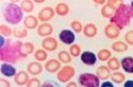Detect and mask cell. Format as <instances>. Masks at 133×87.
<instances>
[{
    "instance_id": "6da1fadb",
    "label": "cell",
    "mask_w": 133,
    "mask_h": 87,
    "mask_svg": "<svg viewBox=\"0 0 133 87\" xmlns=\"http://www.w3.org/2000/svg\"><path fill=\"white\" fill-rule=\"evenodd\" d=\"M19 45H20L19 40L13 42L8 37L6 44L3 47L0 48V61L15 64L20 60H24L19 51Z\"/></svg>"
},
{
    "instance_id": "7a4b0ae2",
    "label": "cell",
    "mask_w": 133,
    "mask_h": 87,
    "mask_svg": "<svg viewBox=\"0 0 133 87\" xmlns=\"http://www.w3.org/2000/svg\"><path fill=\"white\" fill-rule=\"evenodd\" d=\"M133 18V9L131 5L121 3L115 11L114 15L110 18V23L114 24L120 30L125 29Z\"/></svg>"
},
{
    "instance_id": "3957f363",
    "label": "cell",
    "mask_w": 133,
    "mask_h": 87,
    "mask_svg": "<svg viewBox=\"0 0 133 87\" xmlns=\"http://www.w3.org/2000/svg\"><path fill=\"white\" fill-rule=\"evenodd\" d=\"M24 13L25 12L20 5L14 2H10L4 6L2 15L8 24L17 26L24 20Z\"/></svg>"
},
{
    "instance_id": "277c9868",
    "label": "cell",
    "mask_w": 133,
    "mask_h": 87,
    "mask_svg": "<svg viewBox=\"0 0 133 87\" xmlns=\"http://www.w3.org/2000/svg\"><path fill=\"white\" fill-rule=\"evenodd\" d=\"M79 84L83 87H99L100 86V79L97 74L84 72L79 75Z\"/></svg>"
},
{
    "instance_id": "5b68a950",
    "label": "cell",
    "mask_w": 133,
    "mask_h": 87,
    "mask_svg": "<svg viewBox=\"0 0 133 87\" xmlns=\"http://www.w3.org/2000/svg\"><path fill=\"white\" fill-rule=\"evenodd\" d=\"M76 74V70L72 66L66 65V66L62 67L58 72H57V79L61 83H67L69 82Z\"/></svg>"
},
{
    "instance_id": "8992f818",
    "label": "cell",
    "mask_w": 133,
    "mask_h": 87,
    "mask_svg": "<svg viewBox=\"0 0 133 87\" xmlns=\"http://www.w3.org/2000/svg\"><path fill=\"white\" fill-rule=\"evenodd\" d=\"M59 39L65 44V45H72L76 40V35H75V32L72 30H68V29H64L60 32L59 34Z\"/></svg>"
},
{
    "instance_id": "52a82bcc",
    "label": "cell",
    "mask_w": 133,
    "mask_h": 87,
    "mask_svg": "<svg viewBox=\"0 0 133 87\" xmlns=\"http://www.w3.org/2000/svg\"><path fill=\"white\" fill-rule=\"evenodd\" d=\"M55 15V10L51 6H46L43 8L39 12H38V19L42 23H48L49 20H51Z\"/></svg>"
},
{
    "instance_id": "ba28073f",
    "label": "cell",
    "mask_w": 133,
    "mask_h": 87,
    "mask_svg": "<svg viewBox=\"0 0 133 87\" xmlns=\"http://www.w3.org/2000/svg\"><path fill=\"white\" fill-rule=\"evenodd\" d=\"M59 47V42L52 36H48V37H44L43 41H42V48L45 49L48 52H53L58 49Z\"/></svg>"
},
{
    "instance_id": "9c48e42d",
    "label": "cell",
    "mask_w": 133,
    "mask_h": 87,
    "mask_svg": "<svg viewBox=\"0 0 133 87\" xmlns=\"http://www.w3.org/2000/svg\"><path fill=\"white\" fill-rule=\"evenodd\" d=\"M80 60L84 65H87V66H94V65L96 64V62L98 61V57L92 51H84V52L81 53Z\"/></svg>"
},
{
    "instance_id": "30bf717a",
    "label": "cell",
    "mask_w": 133,
    "mask_h": 87,
    "mask_svg": "<svg viewBox=\"0 0 133 87\" xmlns=\"http://www.w3.org/2000/svg\"><path fill=\"white\" fill-rule=\"evenodd\" d=\"M120 29L119 28H117L114 24H109V25H107L105 26V28H104V35L109 38V39H116V38H118L119 37V35H120Z\"/></svg>"
},
{
    "instance_id": "8fae6325",
    "label": "cell",
    "mask_w": 133,
    "mask_h": 87,
    "mask_svg": "<svg viewBox=\"0 0 133 87\" xmlns=\"http://www.w3.org/2000/svg\"><path fill=\"white\" fill-rule=\"evenodd\" d=\"M0 72L3 77H6V78H11L13 77L17 73L16 72V68L13 66L11 63H8V62H3L0 66Z\"/></svg>"
},
{
    "instance_id": "7c38bea8",
    "label": "cell",
    "mask_w": 133,
    "mask_h": 87,
    "mask_svg": "<svg viewBox=\"0 0 133 87\" xmlns=\"http://www.w3.org/2000/svg\"><path fill=\"white\" fill-rule=\"evenodd\" d=\"M46 71H48L49 73H57L62 67H61V62L55 59H51V60H48L46 63H45V66H44Z\"/></svg>"
},
{
    "instance_id": "4fadbf2b",
    "label": "cell",
    "mask_w": 133,
    "mask_h": 87,
    "mask_svg": "<svg viewBox=\"0 0 133 87\" xmlns=\"http://www.w3.org/2000/svg\"><path fill=\"white\" fill-rule=\"evenodd\" d=\"M19 51H20V54L23 59H26L28 55L30 54L34 53V45L31 42V41H28V42H21L20 41V45H19Z\"/></svg>"
},
{
    "instance_id": "5bb4252c",
    "label": "cell",
    "mask_w": 133,
    "mask_h": 87,
    "mask_svg": "<svg viewBox=\"0 0 133 87\" xmlns=\"http://www.w3.org/2000/svg\"><path fill=\"white\" fill-rule=\"evenodd\" d=\"M29 72L28 71H24V70H20L18 71L15 75H14V82L18 85V86H26L28 81L30 80L29 77Z\"/></svg>"
},
{
    "instance_id": "9a60e30c",
    "label": "cell",
    "mask_w": 133,
    "mask_h": 87,
    "mask_svg": "<svg viewBox=\"0 0 133 87\" xmlns=\"http://www.w3.org/2000/svg\"><path fill=\"white\" fill-rule=\"evenodd\" d=\"M27 71L31 75H34V77H36V75H38V74H41L43 72V65L38 61L31 62V63L28 64V66H27Z\"/></svg>"
},
{
    "instance_id": "2e32d148",
    "label": "cell",
    "mask_w": 133,
    "mask_h": 87,
    "mask_svg": "<svg viewBox=\"0 0 133 87\" xmlns=\"http://www.w3.org/2000/svg\"><path fill=\"white\" fill-rule=\"evenodd\" d=\"M53 32V27L49 23H42L37 27V34L42 37H48L52 34Z\"/></svg>"
},
{
    "instance_id": "e0dca14e",
    "label": "cell",
    "mask_w": 133,
    "mask_h": 87,
    "mask_svg": "<svg viewBox=\"0 0 133 87\" xmlns=\"http://www.w3.org/2000/svg\"><path fill=\"white\" fill-rule=\"evenodd\" d=\"M38 17L36 16H33V15H29L27 17L24 18V27H26L28 30H34L37 29L38 25Z\"/></svg>"
},
{
    "instance_id": "ac0fdd59",
    "label": "cell",
    "mask_w": 133,
    "mask_h": 87,
    "mask_svg": "<svg viewBox=\"0 0 133 87\" xmlns=\"http://www.w3.org/2000/svg\"><path fill=\"white\" fill-rule=\"evenodd\" d=\"M120 67L127 73H133V57L125 56L120 61Z\"/></svg>"
},
{
    "instance_id": "d6986e66",
    "label": "cell",
    "mask_w": 133,
    "mask_h": 87,
    "mask_svg": "<svg viewBox=\"0 0 133 87\" xmlns=\"http://www.w3.org/2000/svg\"><path fill=\"white\" fill-rule=\"evenodd\" d=\"M98 33V29L95 24H87L83 27V34L87 38H94Z\"/></svg>"
},
{
    "instance_id": "ffe728a7",
    "label": "cell",
    "mask_w": 133,
    "mask_h": 87,
    "mask_svg": "<svg viewBox=\"0 0 133 87\" xmlns=\"http://www.w3.org/2000/svg\"><path fill=\"white\" fill-rule=\"evenodd\" d=\"M96 74L98 75V78L100 80H108L109 78H111V69L108 66H104V65H101L96 69Z\"/></svg>"
},
{
    "instance_id": "44dd1931",
    "label": "cell",
    "mask_w": 133,
    "mask_h": 87,
    "mask_svg": "<svg viewBox=\"0 0 133 87\" xmlns=\"http://www.w3.org/2000/svg\"><path fill=\"white\" fill-rule=\"evenodd\" d=\"M55 10V14L61 16V17H65L69 14V5L65 2H60L55 5L54 8Z\"/></svg>"
},
{
    "instance_id": "7402d4cb",
    "label": "cell",
    "mask_w": 133,
    "mask_h": 87,
    "mask_svg": "<svg viewBox=\"0 0 133 87\" xmlns=\"http://www.w3.org/2000/svg\"><path fill=\"white\" fill-rule=\"evenodd\" d=\"M112 50L114 52H117V53H124L126 51H128L129 49V45L126 42V41H120V40H117V41H114L111 46Z\"/></svg>"
},
{
    "instance_id": "603a6c76",
    "label": "cell",
    "mask_w": 133,
    "mask_h": 87,
    "mask_svg": "<svg viewBox=\"0 0 133 87\" xmlns=\"http://www.w3.org/2000/svg\"><path fill=\"white\" fill-rule=\"evenodd\" d=\"M115 11H116V9H115L114 6H112V5L109 4V3H105V4L102 5L100 13H101L102 17H104V18H109V19H110L111 17L114 15Z\"/></svg>"
},
{
    "instance_id": "cb8c5ba5",
    "label": "cell",
    "mask_w": 133,
    "mask_h": 87,
    "mask_svg": "<svg viewBox=\"0 0 133 87\" xmlns=\"http://www.w3.org/2000/svg\"><path fill=\"white\" fill-rule=\"evenodd\" d=\"M107 66L111 69V71H117V70H119V68H120V62H119V60H118L117 57L111 56V57L108 60Z\"/></svg>"
},
{
    "instance_id": "d4e9b609",
    "label": "cell",
    "mask_w": 133,
    "mask_h": 87,
    "mask_svg": "<svg viewBox=\"0 0 133 87\" xmlns=\"http://www.w3.org/2000/svg\"><path fill=\"white\" fill-rule=\"evenodd\" d=\"M71 54L69 53V51H65V50H63V51H60L59 53H58V59H59V61L61 62V63H63V64H69L72 60H71Z\"/></svg>"
},
{
    "instance_id": "484cf974",
    "label": "cell",
    "mask_w": 133,
    "mask_h": 87,
    "mask_svg": "<svg viewBox=\"0 0 133 87\" xmlns=\"http://www.w3.org/2000/svg\"><path fill=\"white\" fill-rule=\"evenodd\" d=\"M20 6L25 13H31L34 10V2L33 0H21Z\"/></svg>"
},
{
    "instance_id": "4316f807",
    "label": "cell",
    "mask_w": 133,
    "mask_h": 87,
    "mask_svg": "<svg viewBox=\"0 0 133 87\" xmlns=\"http://www.w3.org/2000/svg\"><path fill=\"white\" fill-rule=\"evenodd\" d=\"M13 35L18 38V39H21V38H25L28 36V29L26 27H20V28H15L13 29Z\"/></svg>"
},
{
    "instance_id": "83f0119b",
    "label": "cell",
    "mask_w": 133,
    "mask_h": 87,
    "mask_svg": "<svg viewBox=\"0 0 133 87\" xmlns=\"http://www.w3.org/2000/svg\"><path fill=\"white\" fill-rule=\"evenodd\" d=\"M34 59L38 62H45L48 59V51L45 49H37L34 51Z\"/></svg>"
},
{
    "instance_id": "f1b7e54d",
    "label": "cell",
    "mask_w": 133,
    "mask_h": 87,
    "mask_svg": "<svg viewBox=\"0 0 133 87\" xmlns=\"http://www.w3.org/2000/svg\"><path fill=\"white\" fill-rule=\"evenodd\" d=\"M111 80H112V82L115 84H121L126 81V75L119 71H114L112 74H111Z\"/></svg>"
},
{
    "instance_id": "f546056e",
    "label": "cell",
    "mask_w": 133,
    "mask_h": 87,
    "mask_svg": "<svg viewBox=\"0 0 133 87\" xmlns=\"http://www.w3.org/2000/svg\"><path fill=\"white\" fill-rule=\"evenodd\" d=\"M112 56V52H111L109 49H101L99 50L97 53V57L99 61L101 62H108V60Z\"/></svg>"
},
{
    "instance_id": "4dcf8cb0",
    "label": "cell",
    "mask_w": 133,
    "mask_h": 87,
    "mask_svg": "<svg viewBox=\"0 0 133 87\" xmlns=\"http://www.w3.org/2000/svg\"><path fill=\"white\" fill-rule=\"evenodd\" d=\"M81 47L78 45V44H72V45H70L69 47V53L71 54L72 57H78L81 55Z\"/></svg>"
},
{
    "instance_id": "1f68e13d",
    "label": "cell",
    "mask_w": 133,
    "mask_h": 87,
    "mask_svg": "<svg viewBox=\"0 0 133 87\" xmlns=\"http://www.w3.org/2000/svg\"><path fill=\"white\" fill-rule=\"evenodd\" d=\"M70 28L75 33H81L83 32V25L80 23L79 20H74L70 23Z\"/></svg>"
},
{
    "instance_id": "d6a6232c",
    "label": "cell",
    "mask_w": 133,
    "mask_h": 87,
    "mask_svg": "<svg viewBox=\"0 0 133 87\" xmlns=\"http://www.w3.org/2000/svg\"><path fill=\"white\" fill-rule=\"evenodd\" d=\"M13 34V29H11L6 25H0V35H3L5 37H10Z\"/></svg>"
},
{
    "instance_id": "836d02e7",
    "label": "cell",
    "mask_w": 133,
    "mask_h": 87,
    "mask_svg": "<svg viewBox=\"0 0 133 87\" xmlns=\"http://www.w3.org/2000/svg\"><path fill=\"white\" fill-rule=\"evenodd\" d=\"M27 87H39V86H42V83H41V81H39V79H37V78H31L29 81H28V83H27V85H26Z\"/></svg>"
},
{
    "instance_id": "e575fe53",
    "label": "cell",
    "mask_w": 133,
    "mask_h": 87,
    "mask_svg": "<svg viewBox=\"0 0 133 87\" xmlns=\"http://www.w3.org/2000/svg\"><path fill=\"white\" fill-rule=\"evenodd\" d=\"M125 41L129 46H133V30L128 31L125 34Z\"/></svg>"
},
{
    "instance_id": "d590c367",
    "label": "cell",
    "mask_w": 133,
    "mask_h": 87,
    "mask_svg": "<svg viewBox=\"0 0 133 87\" xmlns=\"http://www.w3.org/2000/svg\"><path fill=\"white\" fill-rule=\"evenodd\" d=\"M43 87H55V86H58V83H55L53 81H46V82H44Z\"/></svg>"
},
{
    "instance_id": "8d00e7d4",
    "label": "cell",
    "mask_w": 133,
    "mask_h": 87,
    "mask_svg": "<svg viewBox=\"0 0 133 87\" xmlns=\"http://www.w3.org/2000/svg\"><path fill=\"white\" fill-rule=\"evenodd\" d=\"M0 86H1V87H11V83L8 80L1 78V79H0Z\"/></svg>"
},
{
    "instance_id": "74e56055",
    "label": "cell",
    "mask_w": 133,
    "mask_h": 87,
    "mask_svg": "<svg viewBox=\"0 0 133 87\" xmlns=\"http://www.w3.org/2000/svg\"><path fill=\"white\" fill-rule=\"evenodd\" d=\"M100 86L101 87H114V85H113V83L112 82H109V81H104L102 84H100Z\"/></svg>"
},
{
    "instance_id": "f35d334b",
    "label": "cell",
    "mask_w": 133,
    "mask_h": 87,
    "mask_svg": "<svg viewBox=\"0 0 133 87\" xmlns=\"http://www.w3.org/2000/svg\"><path fill=\"white\" fill-rule=\"evenodd\" d=\"M6 44V39H5V36L3 35H0V48L3 47L4 45Z\"/></svg>"
},
{
    "instance_id": "ab89813d",
    "label": "cell",
    "mask_w": 133,
    "mask_h": 87,
    "mask_svg": "<svg viewBox=\"0 0 133 87\" xmlns=\"http://www.w3.org/2000/svg\"><path fill=\"white\" fill-rule=\"evenodd\" d=\"M93 2L98 4V5H103L107 3V0H93Z\"/></svg>"
},
{
    "instance_id": "60d3db41",
    "label": "cell",
    "mask_w": 133,
    "mask_h": 87,
    "mask_svg": "<svg viewBox=\"0 0 133 87\" xmlns=\"http://www.w3.org/2000/svg\"><path fill=\"white\" fill-rule=\"evenodd\" d=\"M124 87H133V81H125L124 82Z\"/></svg>"
},
{
    "instance_id": "b9f144b4",
    "label": "cell",
    "mask_w": 133,
    "mask_h": 87,
    "mask_svg": "<svg viewBox=\"0 0 133 87\" xmlns=\"http://www.w3.org/2000/svg\"><path fill=\"white\" fill-rule=\"evenodd\" d=\"M66 87H77V86H78V85H77V83L76 82H67V83H66V85H65Z\"/></svg>"
},
{
    "instance_id": "7bdbcfd3",
    "label": "cell",
    "mask_w": 133,
    "mask_h": 87,
    "mask_svg": "<svg viewBox=\"0 0 133 87\" xmlns=\"http://www.w3.org/2000/svg\"><path fill=\"white\" fill-rule=\"evenodd\" d=\"M46 0H33V2L34 3H37V4H41V3H44Z\"/></svg>"
},
{
    "instance_id": "ee69618b",
    "label": "cell",
    "mask_w": 133,
    "mask_h": 87,
    "mask_svg": "<svg viewBox=\"0 0 133 87\" xmlns=\"http://www.w3.org/2000/svg\"><path fill=\"white\" fill-rule=\"evenodd\" d=\"M11 2H14V3H17V2H19V1H21V0H10Z\"/></svg>"
},
{
    "instance_id": "f6af8a7d",
    "label": "cell",
    "mask_w": 133,
    "mask_h": 87,
    "mask_svg": "<svg viewBox=\"0 0 133 87\" xmlns=\"http://www.w3.org/2000/svg\"><path fill=\"white\" fill-rule=\"evenodd\" d=\"M130 5H131V8L133 9V0H132V2H131V4H130Z\"/></svg>"
}]
</instances>
